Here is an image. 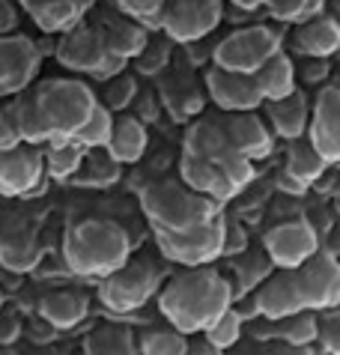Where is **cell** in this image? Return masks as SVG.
Here are the masks:
<instances>
[{"label":"cell","mask_w":340,"mask_h":355,"mask_svg":"<svg viewBox=\"0 0 340 355\" xmlns=\"http://www.w3.org/2000/svg\"><path fill=\"white\" fill-rule=\"evenodd\" d=\"M334 209H337V215H340V197H337V203H334Z\"/></svg>","instance_id":"cell-58"},{"label":"cell","mask_w":340,"mask_h":355,"mask_svg":"<svg viewBox=\"0 0 340 355\" xmlns=\"http://www.w3.org/2000/svg\"><path fill=\"white\" fill-rule=\"evenodd\" d=\"M254 302H257L260 317H266V320H284V317H293V313L305 311L296 278H293V272H287V269H275L254 290Z\"/></svg>","instance_id":"cell-22"},{"label":"cell","mask_w":340,"mask_h":355,"mask_svg":"<svg viewBox=\"0 0 340 355\" xmlns=\"http://www.w3.org/2000/svg\"><path fill=\"white\" fill-rule=\"evenodd\" d=\"M18 144H22V141H18V135L12 129V120H9L6 107H0V153L12 150V146H18Z\"/></svg>","instance_id":"cell-48"},{"label":"cell","mask_w":340,"mask_h":355,"mask_svg":"<svg viewBox=\"0 0 340 355\" xmlns=\"http://www.w3.org/2000/svg\"><path fill=\"white\" fill-rule=\"evenodd\" d=\"M18 27V6L12 0H0V36L15 33Z\"/></svg>","instance_id":"cell-47"},{"label":"cell","mask_w":340,"mask_h":355,"mask_svg":"<svg viewBox=\"0 0 340 355\" xmlns=\"http://www.w3.org/2000/svg\"><path fill=\"white\" fill-rule=\"evenodd\" d=\"M221 18H224L221 0H164L158 33H164L173 45L203 42L206 36L218 31Z\"/></svg>","instance_id":"cell-9"},{"label":"cell","mask_w":340,"mask_h":355,"mask_svg":"<svg viewBox=\"0 0 340 355\" xmlns=\"http://www.w3.org/2000/svg\"><path fill=\"white\" fill-rule=\"evenodd\" d=\"M162 105L176 123H185V120H197L206 102L200 87L185 72H170L162 81Z\"/></svg>","instance_id":"cell-28"},{"label":"cell","mask_w":340,"mask_h":355,"mask_svg":"<svg viewBox=\"0 0 340 355\" xmlns=\"http://www.w3.org/2000/svg\"><path fill=\"white\" fill-rule=\"evenodd\" d=\"M224 236L227 218L218 215L197 230L185 233H153L155 248L167 263H176L179 269H197V266H212L218 257H224Z\"/></svg>","instance_id":"cell-8"},{"label":"cell","mask_w":340,"mask_h":355,"mask_svg":"<svg viewBox=\"0 0 340 355\" xmlns=\"http://www.w3.org/2000/svg\"><path fill=\"white\" fill-rule=\"evenodd\" d=\"M119 180H123V164L114 162L108 150H87L81 167L72 176V185H81V189H111Z\"/></svg>","instance_id":"cell-32"},{"label":"cell","mask_w":340,"mask_h":355,"mask_svg":"<svg viewBox=\"0 0 340 355\" xmlns=\"http://www.w3.org/2000/svg\"><path fill=\"white\" fill-rule=\"evenodd\" d=\"M0 355H18L15 347H0Z\"/></svg>","instance_id":"cell-55"},{"label":"cell","mask_w":340,"mask_h":355,"mask_svg":"<svg viewBox=\"0 0 340 355\" xmlns=\"http://www.w3.org/2000/svg\"><path fill=\"white\" fill-rule=\"evenodd\" d=\"M141 209L146 215L153 233H185L197 230L218 215H224V206L212 197L188 189L179 180H155L141 191Z\"/></svg>","instance_id":"cell-3"},{"label":"cell","mask_w":340,"mask_h":355,"mask_svg":"<svg viewBox=\"0 0 340 355\" xmlns=\"http://www.w3.org/2000/svg\"><path fill=\"white\" fill-rule=\"evenodd\" d=\"M0 311H3V290H0Z\"/></svg>","instance_id":"cell-57"},{"label":"cell","mask_w":340,"mask_h":355,"mask_svg":"<svg viewBox=\"0 0 340 355\" xmlns=\"http://www.w3.org/2000/svg\"><path fill=\"white\" fill-rule=\"evenodd\" d=\"M155 302L170 329L192 338V334H203L233 304V290L227 275L215 266H197L170 275Z\"/></svg>","instance_id":"cell-1"},{"label":"cell","mask_w":340,"mask_h":355,"mask_svg":"<svg viewBox=\"0 0 340 355\" xmlns=\"http://www.w3.org/2000/svg\"><path fill=\"white\" fill-rule=\"evenodd\" d=\"M114 3H117V12H123L126 18H132V21L146 27L149 33H158L164 0H114Z\"/></svg>","instance_id":"cell-42"},{"label":"cell","mask_w":340,"mask_h":355,"mask_svg":"<svg viewBox=\"0 0 340 355\" xmlns=\"http://www.w3.org/2000/svg\"><path fill=\"white\" fill-rule=\"evenodd\" d=\"M42 33H66L93 12L96 0H18Z\"/></svg>","instance_id":"cell-20"},{"label":"cell","mask_w":340,"mask_h":355,"mask_svg":"<svg viewBox=\"0 0 340 355\" xmlns=\"http://www.w3.org/2000/svg\"><path fill=\"white\" fill-rule=\"evenodd\" d=\"M221 123L227 129V137L233 141V146L245 155L248 162H263L275 153L278 137L269 129V123L263 120L260 111L248 114H221Z\"/></svg>","instance_id":"cell-17"},{"label":"cell","mask_w":340,"mask_h":355,"mask_svg":"<svg viewBox=\"0 0 340 355\" xmlns=\"http://www.w3.org/2000/svg\"><path fill=\"white\" fill-rule=\"evenodd\" d=\"M278 51H284V36L269 24H248L227 33L212 45V66L227 72L254 75L260 66L269 63Z\"/></svg>","instance_id":"cell-7"},{"label":"cell","mask_w":340,"mask_h":355,"mask_svg":"<svg viewBox=\"0 0 340 355\" xmlns=\"http://www.w3.org/2000/svg\"><path fill=\"white\" fill-rule=\"evenodd\" d=\"M192 347V338L176 329H149L137 338V349L141 355H185Z\"/></svg>","instance_id":"cell-36"},{"label":"cell","mask_w":340,"mask_h":355,"mask_svg":"<svg viewBox=\"0 0 340 355\" xmlns=\"http://www.w3.org/2000/svg\"><path fill=\"white\" fill-rule=\"evenodd\" d=\"M185 355H227V352L215 349L212 343H206V340H192V347H188Z\"/></svg>","instance_id":"cell-51"},{"label":"cell","mask_w":340,"mask_h":355,"mask_svg":"<svg viewBox=\"0 0 340 355\" xmlns=\"http://www.w3.org/2000/svg\"><path fill=\"white\" fill-rule=\"evenodd\" d=\"M137 93H141V87H137V78L123 72V75L111 78V81H105V90H102L99 105H105L111 114H126L128 107L135 105Z\"/></svg>","instance_id":"cell-41"},{"label":"cell","mask_w":340,"mask_h":355,"mask_svg":"<svg viewBox=\"0 0 340 355\" xmlns=\"http://www.w3.org/2000/svg\"><path fill=\"white\" fill-rule=\"evenodd\" d=\"M296 78L302 84H311V87H319V84H328V78H332V63L328 60H314V57H305L302 66L296 63Z\"/></svg>","instance_id":"cell-43"},{"label":"cell","mask_w":340,"mask_h":355,"mask_svg":"<svg viewBox=\"0 0 340 355\" xmlns=\"http://www.w3.org/2000/svg\"><path fill=\"white\" fill-rule=\"evenodd\" d=\"M236 9H245V12H257V9H263L269 0H230Z\"/></svg>","instance_id":"cell-52"},{"label":"cell","mask_w":340,"mask_h":355,"mask_svg":"<svg viewBox=\"0 0 340 355\" xmlns=\"http://www.w3.org/2000/svg\"><path fill=\"white\" fill-rule=\"evenodd\" d=\"M319 349H325L328 355H340V313L328 320H319Z\"/></svg>","instance_id":"cell-44"},{"label":"cell","mask_w":340,"mask_h":355,"mask_svg":"<svg viewBox=\"0 0 340 355\" xmlns=\"http://www.w3.org/2000/svg\"><path fill=\"white\" fill-rule=\"evenodd\" d=\"M254 84L263 102H278V98H287L289 93L298 90V78H296V60L287 51H278L272 60L263 63L254 72Z\"/></svg>","instance_id":"cell-30"},{"label":"cell","mask_w":340,"mask_h":355,"mask_svg":"<svg viewBox=\"0 0 340 355\" xmlns=\"http://www.w3.org/2000/svg\"><path fill=\"white\" fill-rule=\"evenodd\" d=\"M149 146V132H146V123H141L135 114H117L114 116V132H111V141H108V155L119 164H137L144 159Z\"/></svg>","instance_id":"cell-27"},{"label":"cell","mask_w":340,"mask_h":355,"mask_svg":"<svg viewBox=\"0 0 340 355\" xmlns=\"http://www.w3.org/2000/svg\"><path fill=\"white\" fill-rule=\"evenodd\" d=\"M170 60H173V42L164 33H158V36H149L144 51L135 57V69L146 78H155L170 66Z\"/></svg>","instance_id":"cell-40"},{"label":"cell","mask_w":340,"mask_h":355,"mask_svg":"<svg viewBox=\"0 0 340 355\" xmlns=\"http://www.w3.org/2000/svg\"><path fill=\"white\" fill-rule=\"evenodd\" d=\"M24 325L12 311H0V347H15Z\"/></svg>","instance_id":"cell-45"},{"label":"cell","mask_w":340,"mask_h":355,"mask_svg":"<svg viewBox=\"0 0 340 355\" xmlns=\"http://www.w3.org/2000/svg\"><path fill=\"white\" fill-rule=\"evenodd\" d=\"M307 141L328 162V167L340 164V90L332 84L319 87V93L311 102Z\"/></svg>","instance_id":"cell-15"},{"label":"cell","mask_w":340,"mask_h":355,"mask_svg":"<svg viewBox=\"0 0 340 355\" xmlns=\"http://www.w3.org/2000/svg\"><path fill=\"white\" fill-rule=\"evenodd\" d=\"M84 153L75 141H54L45 144L42 150V162H45V173L57 182H72V176L78 173V167L84 162Z\"/></svg>","instance_id":"cell-34"},{"label":"cell","mask_w":340,"mask_h":355,"mask_svg":"<svg viewBox=\"0 0 340 355\" xmlns=\"http://www.w3.org/2000/svg\"><path fill=\"white\" fill-rule=\"evenodd\" d=\"M6 221L9 227L0 230V266L15 275L33 272L42 263V245H39L33 227H27L22 218H6Z\"/></svg>","instance_id":"cell-19"},{"label":"cell","mask_w":340,"mask_h":355,"mask_svg":"<svg viewBox=\"0 0 340 355\" xmlns=\"http://www.w3.org/2000/svg\"><path fill=\"white\" fill-rule=\"evenodd\" d=\"M33 355H60L57 349H39V352H33Z\"/></svg>","instance_id":"cell-56"},{"label":"cell","mask_w":340,"mask_h":355,"mask_svg":"<svg viewBox=\"0 0 340 355\" xmlns=\"http://www.w3.org/2000/svg\"><path fill=\"white\" fill-rule=\"evenodd\" d=\"M84 355H141L137 338L128 325L105 322L84 338Z\"/></svg>","instance_id":"cell-31"},{"label":"cell","mask_w":340,"mask_h":355,"mask_svg":"<svg viewBox=\"0 0 340 355\" xmlns=\"http://www.w3.org/2000/svg\"><path fill=\"white\" fill-rule=\"evenodd\" d=\"M260 355H314V347H296V343L272 340V343H266Z\"/></svg>","instance_id":"cell-49"},{"label":"cell","mask_w":340,"mask_h":355,"mask_svg":"<svg viewBox=\"0 0 340 355\" xmlns=\"http://www.w3.org/2000/svg\"><path fill=\"white\" fill-rule=\"evenodd\" d=\"M93 24H96L99 36H102L108 54L119 57V60H126V63L135 60V57L144 51V45L149 42L146 27L132 21V18H126L123 12H102Z\"/></svg>","instance_id":"cell-21"},{"label":"cell","mask_w":340,"mask_h":355,"mask_svg":"<svg viewBox=\"0 0 340 355\" xmlns=\"http://www.w3.org/2000/svg\"><path fill=\"white\" fill-rule=\"evenodd\" d=\"M54 57H57L60 66L96 78L99 72H102V66L108 63V57H111V54H108V48L102 42V36H99L96 24L84 18V21L75 24L72 31H66V33L57 36Z\"/></svg>","instance_id":"cell-13"},{"label":"cell","mask_w":340,"mask_h":355,"mask_svg":"<svg viewBox=\"0 0 340 355\" xmlns=\"http://www.w3.org/2000/svg\"><path fill=\"white\" fill-rule=\"evenodd\" d=\"M334 311H337V313H340V304H337V308H334Z\"/></svg>","instance_id":"cell-60"},{"label":"cell","mask_w":340,"mask_h":355,"mask_svg":"<svg viewBox=\"0 0 340 355\" xmlns=\"http://www.w3.org/2000/svg\"><path fill=\"white\" fill-rule=\"evenodd\" d=\"M182 153H192V155L212 162L239 191L248 189V182L254 180V162H248L233 146V141L227 137L221 116H197L185 132Z\"/></svg>","instance_id":"cell-6"},{"label":"cell","mask_w":340,"mask_h":355,"mask_svg":"<svg viewBox=\"0 0 340 355\" xmlns=\"http://www.w3.org/2000/svg\"><path fill=\"white\" fill-rule=\"evenodd\" d=\"M6 114H9V120H12V129L22 144H30V146L48 144L45 125L39 120V111H36V102H33V93L30 90L12 96V102L6 105Z\"/></svg>","instance_id":"cell-33"},{"label":"cell","mask_w":340,"mask_h":355,"mask_svg":"<svg viewBox=\"0 0 340 355\" xmlns=\"http://www.w3.org/2000/svg\"><path fill=\"white\" fill-rule=\"evenodd\" d=\"M248 248V233L239 221H227V236H224V257H236Z\"/></svg>","instance_id":"cell-46"},{"label":"cell","mask_w":340,"mask_h":355,"mask_svg":"<svg viewBox=\"0 0 340 355\" xmlns=\"http://www.w3.org/2000/svg\"><path fill=\"white\" fill-rule=\"evenodd\" d=\"M263 251L275 269L293 272L319 251V233L307 218H287L263 233Z\"/></svg>","instance_id":"cell-10"},{"label":"cell","mask_w":340,"mask_h":355,"mask_svg":"<svg viewBox=\"0 0 340 355\" xmlns=\"http://www.w3.org/2000/svg\"><path fill=\"white\" fill-rule=\"evenodd\" d=\"M179 182H185L188 189L212 197V200H218L221 206L239 194L236 185L230 182L212 162L200 159V155H192V153H182V159H179Z\"/></svg>","instance_id":"cell-25"},{"label":"cell","mask_w":340,"mask_h":355,"mask_svg":"<svg viewBox=\"0 0 340 355\" xmlns=\"http://www.w3.org/2000/svg\"><path fill=\"white\" fill-rule=\"evenodd\" d=\"M298 295H302L305 311H334L340 304V260L332 251L319 248L311 260H305L293 269Z\"/></svg>","instance_id":"cell-11"},{"label":"cell","mask_w":340,"mask_h":355,"mask_svg":"<svg viewBox=\"0 0 340 355\" xmlns=\"http://www.w3.org/2000/svg\"><path fill=\"white\" fill-rule=\"evenodd\" d=\"M325 6H328V0H269L263 9L275 21L296 27V24L311 21V18L325 15Z\"/></svg>","instance_id":"cell-35"},{"label":"cell","mask_w":340,"mask_h":355,"mask_svg":"<svg viewBox=\"0 0 340 355\" xmlns=\"http://www.w3.org/2000/svg\"><path fill=\"white\" fill-rule=\"evenodd\" d=\"M167 281V269L162 260L155 257H128L117 272L99 281V302L111 313H135L141 311L146 302H153L162 293Z\"/></svg>","instance_id":"cell-5"},{"label":"cell","mask_w":340,"mask_h":355,"mask_svg":"<svg viewBox=\"0 0 340 355\" xmlns=\"http://www.w3.org/2000/svg\"><path fill=\"white\" fill-rule=\"evenodd\" d=\"M135 105H137V120H141V123H149V120H155V116H158V102L153 96H141V93H137Z\"/></svg>","instance_id":"cell-50"},{"label":"cell","mask_w":340,"mask_h":355,"mask_svg":"<svg viewBox=\"0 0 340 355\" xmlns=\"http://www.w3.org/2000/svg\"><path fill=\"white\" fill-rule=\"evenodd\" d=\"M42 66V48L24 33L0 36V98L30 90Z\"/></svg>","instance_id":"cell-12"},{"label":"cell","mask_w":340,"mask_h":355,"mask_svg":"<svg viewBox=\"0 0 340 355\" xmlns=\"http://www.w3.org/2000/svg\"><path fill=\"white\" fill-rule=\"evenodd\" d=\"M45 180L42 150L30 144H18L0 153V194L3 197H27Z\"/></svg>","instance_id":"cell-16"},{"label":"cell","mask_w":340,"mask_h":355,"mask_svg":"<svg viewBox=\"0 0 340 355\" xmlns=\"http://www.w3.org/2000/svg\"><path fill=\"white\" fill-rule=\"evenodd\" d=\"M263 120L269 123L275 137L281 141H298V137H307V125H311V98L298 87L296 93H289L287 98H278V102H263Z\"/></svg>","instance_id":"cell-18"},{"label":"cell","mask_w":340,"mask_h":355,"mask_svg":"<svg viewBox=\"0 0 340 355\" xmlns=\"http://www.w3.org/2000/svg\"><path fill=\"white\" fill-rule=\"evenodd\" d=\"M114 116L105 105H96V111L90 114V120L81 125L72 141L81 146V150H105L108 141H111V132H114Z\"/></svg>","instance_id":"cell-38"},{"label":"cell","mask_w":340,"mask_h":355,"mask_svg":"<svg viewBox=\"0 0 340 355\" xmlns=\"http://www.w3.org/2000/svg\"><path fill=\"white\" fill-rule=\"evenodd\" d=\"M278 322V340L296 343V347H314L319 338V320L314 311H298L293 317L275 320Z\"/></svg>","instance_id":"cell-37"},{"label":"cell","mask_w":340,"mask_h":355,"mask_svg":"<svg viewBox=\"0 0 340 355\" xmlns=\"http://www.w3.org/2000/svg\"><path fill=\"white\" fill-rule=\"evenodd\" d=\"M239 355H257V352H239Z\"/></svg>","instance_id":"cell-59"},{"label":"cell","mask_w":340,"mask_h":355,"mask_svg":"<svg viewBox=\"0 0 340 355\" xmlns=\"http://www.w3.org/2000/svg\"><path fill=\"white\" fill-rule=\"evenodd\" d=\"M289 48L298 57H314V60H332L340 51V21L334 15H319L305 24L293 27Z\"/></svg>","instance_id":"cell-23"},{"label":"cell","mask_w":340,"mask_h":355,"mask_svg":"<svg viewBox=\"0 0 340 355\" xmlns=\"http://www.w3.org/2000/svg\"><path fill=\"white\" fill-rule=\"evenodd\" d=\"M328 6H332V9H334V18H337V21H340V0H328Z\"/></svg>","instance_id":"cell-53"},{"label":"cell","mask_w":340,"mask_h":355,"mask_svg":"<svg viewBox=\"0 0 340 355\" xmlns=\"http://www.w3.org/2000/svg\"><path fill=\"white\" fill-rule=\"evenodd\" d=\"M206 96L221 114H248L263 107V96H260L254 75L242 72H227V69L209 66L203 75Z\"/></svg>","instance_id":"cell-14"},{"label":"cell","mask_w":340,"mask_h":355,"mask_svg":"<svg viewBox=\"0 0 340 355\" xmlns=\"http://www.w3.org/2000/svg\"><path fill=\"white\" fill-rule=\"evenodd\" d=\"M242 334H245V320L239 317L236 308L230 304V308L221 313V317H218V320L203 331V340H206V343H212L215 349L230 352L239 340H242Z\"/></svg>","instance_id":"cell-39"},{"label":"cell","mask_w":340,"mask_h":355,"mask_svg":"<svg viewBox=\"0 0 340 355\" xmlns=\"http://www.w3.org/2000/svg\"><path fill=\"white\" fill-rule=\"evenodd\" d=\"M63 263L78 278L102 281L132 257V236L114 218H81L63 233Z\"/></svg>","instance_id":"cell-2"},{"label":"cell","mask_w":340,"mask_h":355,"mask_svg":"<svg viewBox=\"0 0 340 355\" xmlns=\"http://www.w3.org/2000/svg\"><path fill=\"white\" fill-rule=\"evenodd\" d=\"M328 162L314 150V144L307 137H298V141H289L287 150V162H284V189L289 191H307L316 189L319 180H325Z\"/></svg>","instance_id":"cell-24"},{"label":"cell","mask_w":340,"mask_h":355,"mask_svg":"<svg viewBox=\"0 0 340 355\" xmlns=\"http://www.w3.org/2000/svg\"><path fill=\"white\" fill-rule=\"evenodd\" d=\"M272 272H275V266L266 257L263 245H260V248H245L242 254H236L233 263H230V275H227L230 290H233V302L242 299L248 293H254Z\"/></svg>","instance_id":"cell-29"},{"label":"cell","mask_w":340,"mask_h":355,"mask_svg":"<svg viewBox=\"0 0 340 355\" xmlns=\"http://www.w3.org/2000/svg\"><path fill=\"white\" fill-rule=\"evenodd\" d=\"M39 317L57 331H69L81 325L90 313V295L81 290H51L39 299Z\"/></svg>","instance_id":"cell-26"},{"label":"cell","mask_w":340,"mask_h":355,"mask_svg":"<svg viewBox=\"0 0 340 355\" xmlns=\"http://www.w3.org/2000/svg\"><path fill=\"white\" fill-rule=\"evenodd\" d=\"M328 84L337 87V90H340V72H332V78H328Z\"/></svg>","instance_id":"cell-54"},{"label":"cell","mask_w":340,"mask_h":355,"mask_svg":"<svg viewBox=\"0 0 340 355\" xmlns=\"http://www.w3.org/2000/svg\"><path fill=\"white\" fill-rule=\"evenodd\" d=\"M30 93H33L39 120L45 125L48 144L72 141L99 105L93 87L78 78H48Z\"/></svg>","instance_id":"cell-4"}]
</instances>
